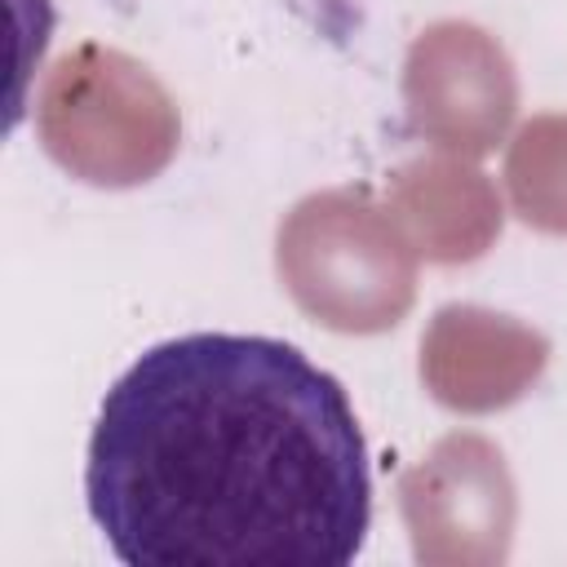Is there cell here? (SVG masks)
Returning a JSON list of instances; mask_svg holds the SVG:
<instances>
[{
  "instance_id": "6da1fadb",
  "label": "cell",
  "mask_w": 567,
  "mask_h": 567,
  "mask_svg": "<svg viewBox=\"0 0 567 567\" xmlns=\"http://www.w3.org/2000/svg\"><path fill=\"white\" fill-rule=\"evenodd\" d=\"M84 505L124 567H346L372 527L368 443L297 346L186 332L106 390Z\"/></svg>"
}]
</instances>
